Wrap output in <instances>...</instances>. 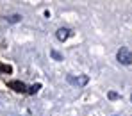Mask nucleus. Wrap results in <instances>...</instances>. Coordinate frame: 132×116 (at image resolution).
Returning <instances> with one entry per match:
<instances>
[{
    "label": "nucleus",
    "instance_id": "nucleus-1",
    "mask_svg": "<svg viewBox=\"0 0 132 116\" xmlns=\"http://www.w3.org/2000/svg\"><path fill=\"white\" fill-rule=\"evenodd\" d=\"M116 57H118V61H120L121 64H125V66L132 64V52L129 48H120L118 54H116Z\"/></svg>",
    "mask_w": 132,
    "mask_h": 116
},
{
    "label": "nucleus",
    "instance_id": "nucleus-2",
    "mask_svg": "<svg viewBox=\"0 0 132 116\" xmlns=\"http://www.w3.org/2000/svg\"><path fill=\"white\" fill-rule=\"evenodd\" d=\"M66 80H68L70 84H73V86H86L89 79L86 77V75H82V77H73V75H68V77H66Z\"/></svg>",
    "mask_w": 132,
    "mask_h": 116
},
{
    "label": "nucleus",
    "instance_id": "nucleus-3",
    "mask_svg": "<svg viewBox=\"0 0 132 116\" xmlns=\"http://www.w3.org/2000/svg\"><path fill=\"white\" fill-rule=\"evenodd\" d=\"M7 86H9L11 89H14L16 93H23V91H27V86L23 84L22 80H9V82H7Z\"/></svg>",
    "mask_w": 132,
    "mask_h": 116
},
{
    "label": "nucleus",
    "instance_id": "nucleus-4",
    "mask_svg": "<svg viewBox=\"0 0 132 116\" xmlns=\"http://www.w3.org/2000/svg\"><path fill=\"white\" fill-rule=\"evenodd\" d=\"M70 34H71L70 29H59V30H57V39H59V41H66V39L70 38Z\"/></svg>",
    "mask_w": 132,
    "mask_h": 116
},
{
    "label": "nucleus",
    "instance_id": "nucleus-5",
    "mask_svg": "<svg viewBox=\"0 0 132 116\" xmlns=\"http://www.w3.org/2000/svg\"><path fill=\"white\" fill-rule=\"evenodd\" d=\"M39 89H41V84H32L30 88H27V93H29V95H36Z\"/></svg>",
    "mask_w": 132,
    "mask_h": 116
},
{
    "label": "nucleus",
    "instance_id": "nucleus-6",
    "mask_svg": "<svg viewBox=\"0 0 132 116\" xmlns=\"http://www.w3.org/2000/svg\"><path fill=\"white\" fill-rule=\"evenodd\" d=\"M50 55H52V57H54L55 61H63V55H61V54H59L57 50H50Z\"/></svg>",
    "mask_w": 132,
    "mask_h": 116
},
{
    "label": "nucleus",
    "instance_id": "nucleus-7",
    "mask_svg": "<svg viewBox=\"0 0 132 116\" xmlns=\"http://www.w3.org/2000/svg\"><path fill=\"white\" fill-rule=\"evenodd\" d=\"M7 20H9L11 23H18L20 20H22V16H20V14H13V16H9Z\"/></svg>",
    "mask_w": 132,
    "mask_h": 116
},
{
    "label": "nucleus",
    "instance_id": "nucleus-8",
    "mask_svg": "<svg viewBox=\"0 0 132 116\" xmlns=\"http://www.w3.org/2000/svg\"><path fill=\"white\" fill-rule=\"evenodd\" d=\"M0 70H2L4 73H11V71H13V68H11V66H7V64H0Z\"/></svg>",
    "mask_w": 132,
    "mask_h": 116
},
{
    "label": "nucleus",
    "instance_id": "nucleus-9",
    "mask_svg": "<svg viewBox=\"0 0 132 116\" xmlns=\"http://www.w3.org/2000/svg\"><path fill=\"white\" fill-rule=\"evenodd\" d=\"M109 98H111V100H116V98H120V95H118V93H114V91H111L109 93Z\"/></svg>",
    "mask_w": 132,
    "mask_h": 116
},
{
    "label": "nucleus",
    "instance_id": "nucleus-10",
    "mask_svg": "<svg viewBox=\"0 0 132 116\" xmlns=\"http://www.w3.org/2000/svg\"><path fill=\"white\" fill-rule=\"evenodd\" d=\"M130 100H132V95H130Z\"/></svg>",
    "mask_w": 132,
    "mask_h": 116
}]
</instances>
